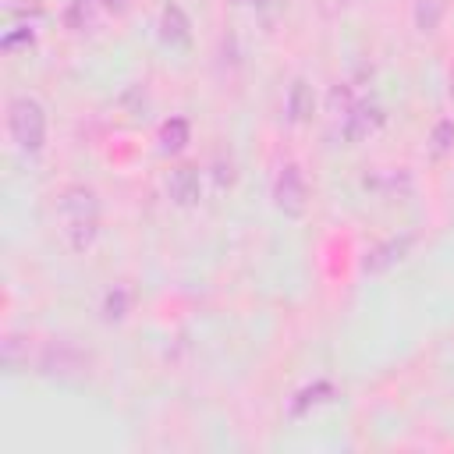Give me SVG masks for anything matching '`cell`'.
I'll list each match as a JSON object with an SVG mask.
<instances>
[{"label":"cell","instance_id":"11","mask_svg":"<svg viewBox=\"0 0 454 454\" xmlns=\"http://www.w3.org/2000/svg\"><path fill=\"white\" fill-rule=\"evenodd\" d=\"M188 138H192V128H188V121L184 117H167L163 124H160V131H156V142H160V153H181L184 145H188Z\"/></svg>","mask_w":454,"mask_h":454},{"label":"cell","instance_id":"7","mask_svg":"<svg viewBox=\"0 0 454 454\" xmlns=\"http://www.w3.org/2000/svg\"><path fill=\"white\" fill-rule=\"evenodd\" d=\"M312 114H316V92H312L309 78H294L284 96V117H287V124H309Z\"/></svg>","mask_w":454,"mask_h":454},{"label":"cell","instance_id":"3","mask_svg":"<svg viewBox=\"0 0 454 454\" xmlns=\"http://www.w3.org/2000/svg\"><path fill=\"white\" fill-rule=\"evenodd\" d=\"M273 206L284 213V216H301L305 206H309V184H305V174L298 163H284L273 177Z\"/></svg>","mask_w":454,"mask_h":454},{"label":"cell","instance_id":"17","mask_svg":"<svg viewBox=\"0 0 454 454\" xmlns=\"http://www.w3.org/2000/svg\"><path fill=\"white\" fill-rule=\"evenodd\" d=\"M351 103H355V99H351L348 85H333V89H330V110H333L337 117H344V114L351 110Z\"/></svg>","mask_w":454,"mask_h":454},{"label":"cell","instance_id":"12","mask_svg":"<svg viewBox=\"0 0 454 454\" xmlns=\"http://www.w3.org/2000/svg\"><path fill=\"white\" fill-rule=\"evenodd\" d=\"M443 11H447L443 0H415V7H411V21H415V28H419L422 35H429V32L440 28Z\"/></svg>","mask_w":454,"mask_h":454},{"label":"cell","instance_id":"10","mask_svg":"<svg viewBox=\"0 0 454 454\" xmlns=\"http://www.w3.org/2000/svg\"><path fill=\"white\" fill-rule=\"evenodd\" d=\"M103 0H71L67 4V11H64V25L71 28V32H78V35H85V32H96L99 28V18H103Z\"/></svg>","mask_w":454,"mask_h":454},{"label":"cell","instance_id":"5","mask_svg":"<svg viewBox=\"0 0 454 454\" xmlns=\"http://www.w3.org/2000/svg\"><path fill=\"white\" fill-rule=\"evenodd\" d=\"M167 195H170V202L181 206V209L195 206V202L202 199V177H199V167H192V163L174 167V170L167 174Z\"/></svg>","mask_w":454,"mask_h":454},{"label":"cell","instance_id":"8","mask_svg":"<svg viewBox=\"0 0 454 454\" xmlns=\"http://www.w3.org/2000/svg\"><path fill=\"white\" fill-rule=\"evenodd\" d=\"M39 365H43V372H57V376L78 372V369H82V351H78L71 340H50V344L43 348Z\"/></svg>","mask_w":454,"mask_h":454},{"label":"cell","instance_id":"15","mask_svg":"<svg viewBox=\"0 0 454 454\" xmlns=\"http://www.w3.org/2000/svg\"><path fill=\"white\" fill-rule=\"evenodd\" d=\"M35 43V32L28 28V25H21V28H11L4 39H0V46L11 53V50H18V46H32Z\"/></svg>","mask_w":454,"mask_h":454},{"label":"cell","instance_id":"4","mask_svg":"<svg viewBox=\"0 0 454 454\" xmlns=\"http://www.w3.org/2000/svg\"><path fill=\"white\" fill-rule=\"evenodd\" d=\"M380 124H383V110L369 99H355L351 110L340 117V135H344V142L355 145V142H365Z\"/></svg>","mask_w":454,"mask_h":454},{"label":"cell","instance_id":"20","mask_svg":"<svg viewBox=\"0 0 454 454\" xmlns=\"http://www.w3.org/2000/svg\"><path fill=\"white\" fill-rule=\"evenodd\" d=\"M231 4H234V7H259L262 0H231Z\"/></svg>","mask_w":454,"mask_h":454},{"label":"cell","instance_id":"19","mask_svg":"<svg viewBox=\"0 0 454 454\" xmlns=\"http://www.w3.org/2000/svg\"><path fill=\"white\" fill-rule=\"evenodd\" d=\"M355 0H323V11L326 14H340V11H348Z\"/></svg>","mask_w":454,"mask_h":454},{"label":"cell","instance_id":"9","mask_svg":"<svg viewBox=\"0 0 454 454\" xmlns=\"http://www.w3.org/2000/svg\"><path fill=\"white\" fill-rule=\"evenodd\" d=\"M156 28H160V43H167V46H184L192 35V21L181 11V4H163Z\"/></svg>","mask_w":454,"mask_h":454},{"label":"cell","instance_id":"6","mask_svg":"<svg viewBox=\"0 0 454 454\" xmlns=\"http://www.w3.org/2000/svg\"><path fill=\"white\" fill-rule=\"evenodd\" d=\"M411 245H415V234H394V238H387V241H380V245H372V248L365 252L362 270H365V273H383V270H390L394 262H401Z\"/></svg>","mask_w":454,"mask_h":454},{"label":"cell","instance_id":"13","mask_svg":"<svg viewBox=\"0 0 454 454\" xmlns=\"http://www.w3.org/2000/svg\"><path fill=\"white\" fill-rule=\"evenodd\" d=\"M128 305H131V294H128V287L124 284H114L106 294H103V319L106 323H121L124 316H128Z\"/></svg>","mask_w":454,"mask_h":454},{"label":"cell","instance_id":"18","mask_svg":"<svg viewBox=\"0 0 454 454\" xmlns=\"http://www.w3.org/2000/svg\"><path fill=\"white\" fill-rule=\"evenodd\" d=\"M103 7H106V14H114V18H121V14H128V7H131V0H103Z\"/></svg>","mask_w":454,"mask_h":454},{"label":"cell","instance_id":"16","mask_svg":"<svg viewBox=\"0 0 454 454\" xmlns=\"http://www.w3.org/2000/svg\"><path fill=\"white\" fill-rule=\"evenodd\" d=\"M326 390H330V383H316V387H309V390H301L291 411H294V415H301V411H305L309 404H319V401H326V397H319V394H326Z\"/></svg>","mask_w":454,"mask_h":454},{"label":"cell","instance_id":"14","mask_svg":"<svg viewBox=\"0 0 454 454\" xmlns=\"http://www.w3.org/2000/svg\"><path fill=\"white\" fill-rule=\"evenodd\" d=\"M429 142H433V156H443V153H450V149H454V121H450V117L436 121V128H433Z\"/></svg>","mask_w":454,"mask_h":454},{"label":"cell","instance_id":"2","mask_svg":"<svg viewBox=\"0 0 454 454\" xmlns=\"http://www.w3.org/2000/svg\"><path fill=\"white\" fill-rule=\"evenodd\" d=\"M7 135L25 156H35L46 145V106L28 92L11 96V103H7Z\"/></svg>","mask_w":454,"mask_h":454},{"label":"cell","instance_id":"1","mask_svg":"<svg viewBox=\"0 0 454 454\" xmlns=\"http://www.w3.org/2000/svg\"><path fill=\"white\" fill-rule=\"evenodd\" d=\"M53 213H57V227H60V238L71 252H89L99 238V195L96 188L89 184H67L57 192V202H53Z\"/></svg>","mask_w":454,"mask_h":454}]
</instances>
